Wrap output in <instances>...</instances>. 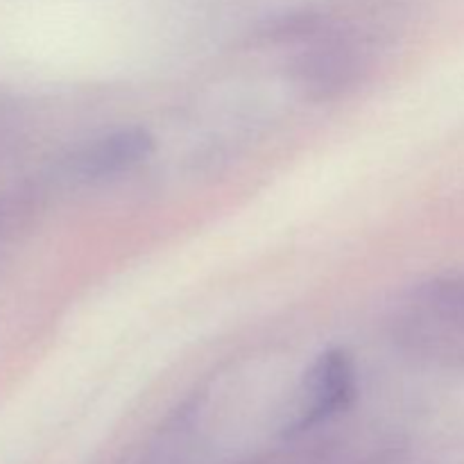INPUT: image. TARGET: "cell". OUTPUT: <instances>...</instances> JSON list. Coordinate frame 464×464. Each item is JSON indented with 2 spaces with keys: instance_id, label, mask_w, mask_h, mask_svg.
Listing matches in <instances>:
<instances>
[{
  "instance_id": "1",
  "label": "cell",
  "mask_w": 464,
  "mask_h": 464,
  "mask_svg": "<svg viewBox=\"0 0 464 464\" xmlns=\"http://www.w3.org/2000/svg\"><path fill=\"white\" fill-rule=\"evenodd\" d=\"M353 392H356V372L349 353L343 349L322 353L304 376L302 408L285 433H304L329 417L338 415L352 403Z\"/></svg>"
},
{
  "instance_id": "2",
  "label": "cell",
  "mask_w": 464,
  "mask_h": 464,
  "mask_svg": "<svg viewBox=\"0 0 464 464\" xmlns=\"http://www.w3.org/2000/svg\"><path fill=\"white\" fill-rule=\"evenodd\" d=\"M152 152V134L140 130V127H130V130L113 131V134H107L95 143L86 145L77 154L72 168L82 179H107V177H116L121 172L131 170Z\"/></svg>"
}]
</instances>
